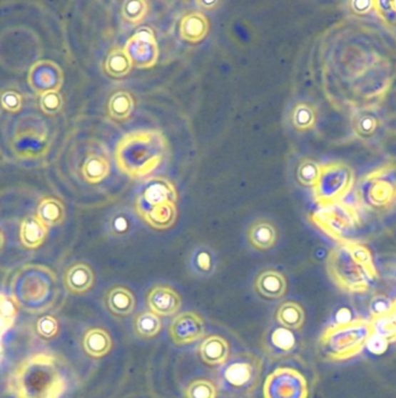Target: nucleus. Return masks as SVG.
Wrapping results in <instances>:
<instances>
[{
    "instance_id": "obj_33",
    "label": "nucleus",
    "mask_w": 396,
    "mask_h": 398,
    "mask_svg": "<svg viewBox=\"0 0 396 398\" xmlns=\"http://www.w3.org/2000/svg\"><path fill=\"white\" fill-rule=\"evenodd\" d=\"M36 217L49 227L60 226L66 220V208L60 200L46 198L39 204Z\"/></svg>"
},
{
    "instance_id": "obj_14",
    "label": "nucleus",
    "mask_w": 396,
    "mask_h": 398,
    "mask_svg": "<svg viewBox=\"0 0 396 398\" xmlns=\"http://www.w3.org/2000/svg\"><path fill=\"white\" fill-rule=\"evenodd\" d=\"M64 80V71L53 61H40L29 74V86L40 96L47 91H60Z\"/></svg>"
},
{
    "instance_id": "obj_47",
    "label": "nucleus",
    "mask_w": 396,
    "mask_h": 398,
    "mask_svg": "<svg viewBox=\"0 0 396 398\" xmlns=\"http://www.w3.org/2000/svg\"><path fill=\"white\" fill-rule=\"evenodd\" d=\"M366 346H367L371 353L380 355V354H384L387 351V348L390 346V342L385 340L384 338H381L379 335L372 333L371 338L368 339Z\"/></svg>"
},
{
    "instance_id": "obj_51",
    "label": "nucleus",
    "mask_w": 396,
    "mask_h": 398,
    "mask_svg": "<svg viewBox=\"0 0 396 398\" xmlns=\"http://www.w3.org/2000/svg\"><path fill=\"white\" fill-rule=\"evenodd\" d=\"M4 242H5V239H4L3 233H1V230H0V250L3 249Z\"/></svg>"
},
{
    "instance_id": "obj_18",
    "label": "nucleus",
    "mask_w": 396,
    "mask_h": 398,
    "mask_svg": "<svg viewBox=\"0 0 396 398\" xmlns=\"http://www.w3.org/2000/svg\"><path fill=\"white\" fill-rule=\"evenodd\" d=\"M250 246L258 252H267L274 248L279 239V230L268 219H258L248 230Z\"/></svg>"
},
{
    "instance_id": "obj_39",
    "label": "nucleus",
    "mask_w": 396,
    "mask_h": 398,
    "mask_svg": "<svg viewBox=\"0 0 396 398\" xmlns=\"http://www.w3.org/2000/svg\"><path fill=\"white\" fill-rule=\"evenodd\" d=\"M186 398H217L218 388L208 379H193L184 390Z\"/></svg>"
},
{
    "instance_id": "obj_36",
    "label": "nucleus",
    "mask_w": 396,
    "mask_h": 398,
    "mask_svg": "<svg viewBox=\"0 0 396 398\" xmlns=\"http://www.w3.org/2000/svg\"><path fill=\"white\" fill-rule=\"evenodd\" d=\"M148 9L145 0H126L121 5V18L127 25H140L146 18Z\"/></svg>"
},
{
    "instance_id": "obj_46",
    "label": "nucleus",
    "mask_w": 396,
    "mask_h": 398,
    "mask_svg": "<svg viewBox=\"0 0 396 398\" xmlns=\"http://www.w3.org/2000/svg\"><path fill=\"white\" fill-rule=\"evenodd\" d=\"M347 6L355 16H366L374 11V0H353L347 3Z\"/></svg>"
},
{
    "instance_id": "obj_15",
    "label": "nucleus",
    "mask_w": 396,
    "mask_h": 398,
    "mask_svg": "<svg viewBox=\"0 0 396 398\" xmlns=\"http://www.w3.org/2000/svg\"><path fill=\"white\" fill-rule=\"evenodd\" d=\"M149 311L158 317L174 316L180 312L182 298L173 287L167 285H156L149 291L147 296Z\"/></svg>"
},
{
    "instance_id": "obj_31",
    "label": "nucleus",
    "mask_w": 396,
    "mask_h": 398,
    "mask_svg": "<svg viewBox=\"0 0 396 398\" xmlns=\"http://www.w3.org/2000/svg\"><path fill=\"white\" fill-rule=\"evenodd\" d=\"M132 62L125 53L124 47H114L108 51L104 61V71L112 79H123L132 71Z\"/></svg>"
},
{
    "instance_id": "obj_19",
    "label": "nucleus",
    "mask_w": 396,
    "mask_h": 398,
    "mask_svg": "<svg viewBox=\"0 0 396 398\" xmlns=\"http://www.w3.org/2000/svg\"><path fill=\"white\" fill-rule=\"evenodd\" d=\"M64 285L68 292L75 296H82L91 290L95 285V274L90 265L77 262L68 268L64 274Z\"/></svg>"
},
{
    "instance_id": "obj_8",
    "label": "nucleus",
    "mask_w": 396,
    "mask_h": 398,
    "mask_svg": "<svg viewBox=\"0 0 396 398\" xmlns=\"http://www.w3.org/2000/svg\"><path fill=\"white\" fill-rule=\"evenodd\" d=\"M355 172L340 161L320 165V174L314 188V198L320 207L342 202L355 186Z\"/></svg>"
},
{
    "instance_id": "obj_22",
    "label": "nucleus",
    "mask_w": 396,
    "mask_h": 398,
    "mask_svg": "<svg viewBox=\"0 0 396 398\" xmlns=\"http://www.w3.org/2000/svg\"><path fill=\"white\" fill-rule=\"evenodd\" d=\"M200 360L208 366H223L230 357V344L228 340L219 335H210L200 344Z\"/></svg>"
},
{
    "instance_id": "obj_38",
    "label": "nucleus",
    "mask_w": 396,
    "mask_h": 398,
    "mask_svg": "<svg viewBox=\"0 0 396 398\" xmlns=\"http://www.w3.org/2000/svg\"><path fill=\"white\" fill-rule=\"evenodd\" d=\"M134 217L132 214L121 211L113 214L108 223V233L113 237H124L133 230Z\"/></svg>"
},
{
    "instance_id": "obj_11",
    "label": "nucleus",
    "mask_w": 396,
    "mask_h": 398,
    "mask_svg": "<svg viewBox=\"0 0 396 398\" xmlns=\"http://www.w3.org/2000/svg\"><path fill=\"white\" fill-rule=\"evenodd\" d=\"M124 51L130 58L133 67L138 69H149L154 67L158 60V41L152 29L143 27L128 38Z\"/></svg>"
},
{
    "instance_id": "obj_43",
    "label": "nucleus",
    "mask_w": 396,
    "mask_h": 398,
    "mask_svg": "<svg viewBox=\"0 0 396 398\" xmlns=\"http://www.w3.org/2000/svg\"><path fill=\"white\" fill-rule=\"evenodd\" d=\"M374 11L387 25L396 23V0H374Z\"/></svg>"
},
{
    "instance_id": "obj_25",
    "label": "nucleus",
    "mask_w": 396,
    "mask_h": 398,
    "mask_svg": "<svg viewBox=\"0 0 396 398\" xmlns=\"http://www.w3.org/2000/svg\"><path fill=\"white\" fill-rule=\"evenodd\" d=\"M48 227L36 215L26 217L20 226V241L25 248L38 249L45 243Z\"/></svg>"
},
{
    "instance_id": "obj_16",
    "label": "nucleus",
    "mask_w": 396,
    "mask_h": 398,
    "mask_svg": "<svg viewBox=\"0 0 396 398\" xmlns=\"http://www.w3.org/2000/svg\"><path fill=\"white\" fill-rule=\"evenodd\" d=\"M288 283L285 274L274 269H267L258 274L254 289L258 294L266 300H278L285 297Z\"/></svg>"
},
{
    "instance_id": "obj_27",
    "label": "nucleus",
    "mask_w": 396,
    "mask_h": 398,
    "mask_svg": "<svg viewBox=\"0 0 396 398\" xmlns=\"http://www.w3.org/2000/svg\"><path fill=\"white\" fill-rule=\"evenodd\" d=\"M111 172V164L102 153H90L82 166V176L89 184H99Z\"/></svg>"
},
{
    "instance_id": "obj_49",
    "label": "nucleus",
    "mask_w": 396,
    "mask_h": 398,
    "mask_svg": "<svg viewBox=\"0 0 396 398\" xmlns=\"http://www.w3.org/2000/svg\"><path fill=\"white\" fill-rule=\"evenodd\" d=\"M390 272H392V277L396 281V258H394L393 261L390 262Z\"/></svg>"
},
{
    "instance_id": "obj_52",
    "label": "nucleus",
    "mask_w": 396,
    "mask_h": 398,
    "mask_svg": "<svg viewBox=\"0 0 396 398\" xmlns=\"http://www.w3.org/2000/svg\"><path fill=\"white\" fill-rule=\"evenodd\" d=\"M0 357H1V352H0Z\"/></svg>"
},
{
    "instance_id": "obj_45",
    "label": "nucleus",
    "mask_w": 396,
    "mask_h": 398,
    "mask_svg": "<svg viewBox=\"0 0 396 398\" xmlns=\"http://www.w3.org/2000/svg\"><path fill=\"white\" fill-rule=\"evenodd\" d=\"M23 96L14 90H7L0 95V104L4 110L9 112H18L23 108Z\"/></svg>"
},
{
    "instance_id": "obj_41",
    "label": "nucleus",
    "mask_w": 396,
    "mask_h": 398,
    "mask_svg": "<svg viewBox=\"0 0 396 398\" xmlns=\"http://www.w3.org/2000/svg\"><path fill=\"white\" fill-rule=\"evenodd\" d=\"M36 334L42 339V340L49 341L56 338L59 332H60V325L54 316L51 314H45L36 322Z\"/></svg>"
},
{
    "instance_id": "obj_9",
    "label": "nucleus",
    "mask_w": 396,
    "mask_h": 398,
    "mask_svg": "<svg viewBox=\"0 0 396 398\" xmlns=\"http://www.w3.org/2000/svg\"><path fill=\"white\" fill-rule=\"evenodd\" d=\"M310 220L324 234L338 243L350 241V237L362 223L358 209L342 201L327 207H320L311 215Z\"/></svg>"
},
{
    "instance_id": "obj_35",
    "label": "nucleus",
    "mask_w": 396,
    "mask_h": 398,
    "mask_svg": "<svg viewBox=\"0 0 396 398\" xmlns=\"http://www.w3.org/2000/svg\"><path fill=\"white\" fill-rule=\"evenodd\" d=\"M18 316V305L11 297L0 292V352L1 339L16 322Z\"/></svg>"
},
{
    "instance_id": "obj_32",
    "label": "nucleus",
    "mask_w": 396,
    "mask_h": 398,
    "mask_svg": "<svg viewBox=\"0 0 396 398\" xmlns=\"http://www.w3.org/2000/svg\"><path fill=\"white\" fill-rule=\"evenodd\" d=\"M317 118V109L309 102L296 103L290 114L293 126L298 132L313 130L316 126Z\"/></svg>"
},
{
    "instance_id": "obj_1",
    "label": "nucleus",
    "mask_w": 396,
    "mask_h": 398,
    "mask_svg": "<svg viewBox=\"0 0 396 398\" xmlns=\"http://www.w3.org/2000/svg\"><path fill=\"white\" fill-rule=\"evenodd\" d=\"M168 149V141L161 131H131L116 145L114 160L119 171L128 178H147L163 164Z\"/></svg>"
},
{
    "instance_id": "obj_26",
    "label": "nucleus",
    "mask_w": 396,
    "mask_h": 398,
    "mask_svg": "<svg viewBox=\"0 0 396 398\" xmlns=\"http://www.w3.org/2000/svg\"><path fill=\"white\" fill-rule=\"evenodd\" d=\"M176 202H167L152 208L143 214L141 219L152 227L153 229L167 230L174 226L178 220V206Z\"/></svg>"
},
{
    "instance_id": "obj_50",
    "label": "nucleus",
    "mask_w": 396,
    "mask_h": 398,
    "mask_svg": "<svg viewBox=\"0 0 396 398\" xmlns=\"http://www.w3.org/2000/svg\"><path fill=\"white\" fill-rule=\"evenodd\" d=\"M390 316L393 317L394 320L396 322V299L394 300L393 304H392V307H390Z\"/></svg>"
},
{
    "instance_id": "obj_2",
    "label": "nucleus",
    "mask_w": 396,
    "mask_h": 398,
    "mask_svg": "<svg viewBox=\"0 0 396 398\" xmlns=\"http://www.w3.org/2000/svg\"><path fill=\"white\" fill-rule=\"evenodd\" d=\"M327 270L331 281L347 293L367 292L379 276L371 250L352 239L331 250Z\"/></svg>"
},
{
    "instance_id": "obj_13",
    "label": "nucleus",
    "mask_w": 396,
    "mask_h": 398,
    "mask_svg": "<svg viewBox=\"0 0 396 398\" xmlns=\"http://www.w3.org/2000/svg\"><path fill=\"white\" fill-rule=\"evenodd\" d=\"M169 337L178 346H187L205 337V322L195 312H182L171 320Z\"/></svg>"
},
{
    "instance_id": "obj_40",
    "label": "nucleus",
    "mask_w": 396,
    "mask_h": 398,
    "mask_svg": "<svg viewBox=\"0 0 396 398\" xmlns=\"http://www.w3.org/2000/svg\"><path fill=\"white\" fill-rule=\"evenodd\" d=\"M372 331L388 342L396 341V322L390 313L380 318L371 319Z\"/></svg>"
},
{
    "instance_id": "obj_42",
    "label": "nucleus",
    "mask_w": 396,
    "mask_h": 398,
    "mask_svg": "<svg viewBox=\"0 0 396 398\" xmlns=\"http://www.w3.org/2000/svg\"><path fill=\"white\" fill-rule=\"evenodd\" d=\"M40 106L47 115H57L64 109V97L60 91H47L40 96Z\"/></svg>"
},
{
    "instance_id": "obj_10",
    "label": "nucleus",
    "mask_w": 396,
    "mask_h": 398,
    "mask_svg": "<svg viewBox=\"0 0 396 398\" xmlns=\"http://www.w3.org/2000/svg\"><path fill=\"white\" fill-rule=\"evenodd\" d=\"M263 394V398H308L309 388L298 370L281 367L267 376Z\"/></svg>"
},
{
    "instance_id": "obj_37",
    "label": "nucleus",
    "mask_w": 396,
    "mask_h": 398,
    "mask_svg": "<svg viewBox=\"0 0 396 398\" xmlns=\"http://www.w3.org/2000/svg\"><path fill=\"white\" fill-rule=\"evenodd\" d=\"M320 164L313 159H303L296 169L298 184L307 188H315L320 179Z\"/></svg>"
},
{
    "instance_id": "obj_23",
    "label": "nucleus",
    "mask_w": 396,
    "mask_h": 398,
    "mask_svg": "<svg viewBox=\"0 0 396 398\" xmlns=\"http://www.w3.org/2000/svg\"><path fill=\"white\" fill-rule=\"evenodd\" d=\"M353 134L362 141H371L380 129V118L372 109H359L351 116Z\"/></svg>"
},
{
    "instance_id": "obj_4",
    "label": "nucleus",
    "mask_w": 396,
    "mask_h": 398,
    "mask_svg": "<svg viewBox=\"0 0 396 398\" xmlns=\"http://www.w3.org/2000/svg\"><path fill=\"white\" fill-rule=\"evenodd\" d=\"M57 292L56 274L44 265H25L16 271L11 283V298L32 314L53 307Z\"/></svg>"
},
{
    "instance_id": "obj_48",
    "label": "nucleus",
    "mask_w": 396,
    "mask_h": 398,
    "mask_svg": "<svg viewBox=\"0 0 396 398\" xmlns=\"http://www.w3.org/2000/svg\"><path fill=\"white\" fill-rule=\"evenodd\" d=\"M196 5L198 7H202L203 10H213V7L218 6L217 1H196Z\"/></svg>"
},
{
    "instance_id": "obj_29",
    "label": "nucleus",
    "mask_w": 396,
    "mask_h": 398,
    "mask_svg": "<svg viewBox=\"0 0 396 398\" xmlns=\"http://www.w3.org/2000/svg\"><path fill=\"white\" fill-rule=\"evenodd\" d=\"M275 319L281 327L298 331L305 325V309L295 302H283L276 309Z\"/></svg>"
},
{
    "instance_id": "obj_5",
    "label": "nucleus",
    "mask_w": 396,
    "mask_h": 398,
    "mask_svg": "<svg viewBox=\"0 0 396 398\" xmlns=\"http://www.w3.org/2000/svg\"><path fill=\"white\" fill-rule=\"evenodd\" d=\"M372 333L371 322L365 319L337 322L323 332L320 349L329 360H347L364 349Z\"/></svg>"
},
{
    "instance_id": "obj_34",
    "label": "nucleus",
    "mask_w": 396,
    "mask_h": 398,
    "mask_svg": "<svg viewBox=\"0 0 396 398\" xmlns=\"http://www.w3.org/2000/svg\"><path fill=\"white\" fill-rule=\"evenodd\" d=\"M133 328L140 339L156 338L162 329L161 319L151 311H143L134 317Z\"/></svg>"
},
{
    "instance_id": "obj_44",
    "label": "nucleus",
    "mask_w": 396,
    "mask_h": 398,
    "mask_svg": "<svg viewBox=\"0 0 396 398\" xmlns=\"http://www.w3.org/2000/svg\"><path fill=\"white\" fill-rule=\"evenodd\" d=\"M393 302L385 294H375L370 303V313L372 319L386 316L390 311Z\"/></svg>"
},
{
    "instance_id": "obj_30",
    "label": "nucleus",
    "mask_w": 396,
    "mask_h": 398,
    "mask_svg": "<svg viewBox=\"0 0 396 398\" xmlns=\"http://www.w3.org/2000/svg\"><path fill=\"white\" fill-rule=\"evenodd\" d=\"M134 97L127 90H117L108 99V114L113 121H124L133 114Z\"/></svg>"
},
{
    "instance_id": "obj_28",
    "label": "nucleus",
    "mask_w": 396,
    "mask_h": 398,
    "mask_svg": "<svg viewBox=\"0 0 396 398\" xmlns=\"http://www.w3.org/2000/svg\"><path fill=\"white\" fill-rule=\"evenodd\" d=\"M266 349L273 357H285L296 347V338L290 329L285 327L274 328L265 341Z\"/></svg>"
},
{
    "instance_id": "obj_17",
    "label": "nucleus",
    "mask_w": 396,
    "mask_h": 398,
    "mask_svg": "<svg viewBox=\"0 0 396 398\" xmlns=\"http://www.w3.org/2000/svg\"><path fill=\"white\" fill-rule=\"evenodd\" d=\"M187 264L188 271L193 277L206 279L217 270V256L210 247L200 244L191 250Z\"/></svg>"
},
{
    "instance_id": "obj_6",
    "label": "nucleus",
    "mask_w": 396,
    "mask_h": 398,
    "mask_svg": "<svg viewBox=\"0 0 396 398\" xmlns=\"http://www.w3.org/2000/svg\"><path fill=\"white\" fill-rule=\"evenodd\" d=\"M263 361L254 354L241 353L228 359L219 373V387L235 397H246L260 382Z\"/></svg>"
},
{
    "instance_id": "obj_7",
    "label": "nucleus",
    "mask_w": 396,
    "mask_h": 398,
    "mask_svg": "<svg viewBox=\"0 0 396 398\" xmlns=\"http://www.w3.org/2000/svg\"><path fill=\"white\" fill-rule=\"evenodd\" d=\"M357 199L368 211H388L396 204V164H387L359 181Z\"/></svg>"
},
{
    "instance_id": "obj_3",
    "label": "nucleus",
    "mask_w": 396,
    "mask_h": 398,
    "mask_svg": "<svg viewBox=\"0 0 396 398\" xmlns=\"http://www.w3.org/2000/svg\"><path fill=\"white\" fill-rule=\"evenodd\" d=\"M10 388L16 398H60L67 383L56 357L39 353L20 363L11 376Z\"/></svg>"
},
{
    "instance_id": "obj_12",
    "label": "nucleus",
    "mask_w": 396,
    "mask_h": 398,
    "mask_svg": "<svg viewBox=\"0 0 396 398\" xmlns=\"http://www.w3.org/2000/svg\"><path fill=\"white\" fill-rule=\"evenodd\" d=\"M178 191L171 180L162 176H153L147 179L140 189L134 208L136 214L141 217L143 214L160 204L167 202L178 204Z\"/></svg>"
},
{
    "instance_id": "obj_20",
    "label": "nucleus",
    "mask_w": 396,
    "mask_h": 398,
    "mask_svg": "<svg viewBox=\"0 0 396 398\" xmlns=\"http://www.w3.org/2000/svg\"><path fill=\"white\" fill-rule=\"evenodd\" d=\"M210 31L209 20L203 13L198 11L187 13L182 16L178 27V34L183 41L189 44H198L203 41Z\"/></svg>"
},
{
    "instance_id": "obj_24",
    "label": "nucleus",
    "mask_w": 396,
    "mask_h": 398,
    "mask_svg": "<svg viewBox=\"0 0 396 398\" xmlns=\"http://www.w3.org/2000/svg\"><path fill=\"white\" fill-rule=\"evenodd\" d=\"M83 349L89 357L101 359L112 351L113 342L111 335L103 328H90L86 332L82 340Z\"/></svg>"
},
{
    "instance_id": "obj_21",
    "label": "nucleus",
    "mask_w": 396,
    "mask_h": 398,
    "mask_svg": "<svg viewBox=\"0 0 396 398\" xmlns=\"http://www.w3.org/2000/svg\"><path fill=\"white\" fill-rule=\"evenodd\" d=\"M105 303L108 307V312L116 318H126L133 314L136 309V299L134 293L127 287H112L108 290L105 297Z\"/></svg>"
}]
</instances>
